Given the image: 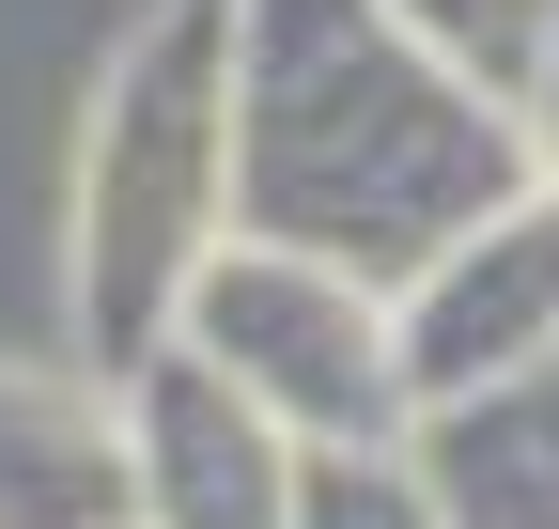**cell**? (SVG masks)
<instances>
[{
    "label": "cell",
    "instance_id": "cell-9",
    "mask_svg": "<svg viewBox=\"0 0 559 529\" xmlns=\"http://www.w3.org/2000/svg\"><path fill=\"white\" fill-rule=\"evenodd\" d=\"M296 529H451V498H436V468H419V436L404 451H311Z\"/></svg>",
    "mask_w": 559,
    "mask_h": 529
},
{
    "label": "cell",
    "instance_id": "cell-8",
    "mask_svg": "<svg viewBox=\"0 0 559 529\" xmlns=\"http://www.w3.org/2000/svg\"><path fill=\"white\" fill-rule=\"evenodd\" d=\"M389 16L436 47V62H451L481 109H513V125H528L544 62H559V0H389Z\"/></svg>",
    "mask_w": 559,
    "mask_h": 529
},
{
    "label": "cell",
    "instance_id": "cell-3",
    "mask_svg": "<svg viewBox=\"0 0 559 529\" xmlns=\"http://www.w3.org/2000/svg\"><path fill=\"white\" fill-rule=\"evenodd\" d=\"M171 343L218 358L296 451H404V436H419V389H404V296L358 281V264H326V249L234 234L218 264H202V296H187Z\"/></svg>",
    "mask_w": 559,
    "mask_h": 529
},
{
    "label": "cell",
    "instance_id": "cell-2",
    "mask_svg": "<svg viewBox=\"0 0 559 529\" xmlns=\"http://www.w3.org/2000/svg\"><path fill=\"white\" fill-rule=\"evenodd\" d=\"M234 234H249L234 219V0H156L94 94V141H79V219H62L79 358L124 389L187 327L202 264Z\"/></svg>",
    "mask_w": 559,
    "mask_h": 529
},
{
    "label": "cell",
    "instance_id": "cell-6",
    "mask_svg": "<svg viewBox=\"0 0 559 529\" xmlns=\"http://www.w3.org/2000/svg\"><path fill=\"white\" fill-rule=\"evenodd\" d=\"M0 529H140L124 389L94 358H0Z\"/></svg>",
    "mask_w": 559,
    "mask_h": 529
},
{
    "label": "cell",
    "instance_id": "cell-5",
    "mask_svg": "<svg viewBox=\"0 0 559 529\" xmlns=\"http://www.w3.org/2000/svg\"><path fill=\"white\" fill-rule=\"evenodd\" d=\"M124 468H140V529H296L311 451L280 436L218 358L156 343L124 374Z\"/></svg>",
    "mask_w": 559,
    "mask_h": 529
},
{
    "label": "cell",
    "instance_id": "cell-4",
    "mask_svg": "<svg viewBox=\"0 0 559 529\" xmlns=\"http://www.w3.org/2000/svg\"><path fill=\"white\" fill-rule=\"evenodd\" d=\"M544 358H559V187H513L481 234H451L404 281V389L436 421L481 389H528Z\"/></svg>",
    "mask_w": 559,
    "mask_h": 529
},
{
    "label": "cell",
    "instance_id": "cell-1",
    "mask_svg": "<svg viewBox=\"0 0 559 529\" xmlns=\"http://www.w3.org/2000/svg\"><path fill=\"white\" fill-rule=\"evenodd\" d=\"M513 187H544L528 125L481 109L389 0H234V219L249 234L326 249L404 296Z\"/></svg>",
    "mask_w": 559,
    "mask_h": 529
},
{
    "label": "cell",
    "instance_id": "cell-7",
    "mask_svg": "<svg viewBox=\"0 0 559 529\" xmlns=\"http://www.w3.org/2000/svg\"><path fill=\"white\" fill-rule=\"evenodd\" d=\"M419 468H436L451 529H559V358L528 389L436 405V421H419Z\"/></svg>",
    "mask_w": 559,
    "mask_h": 529
}]
</instances>
